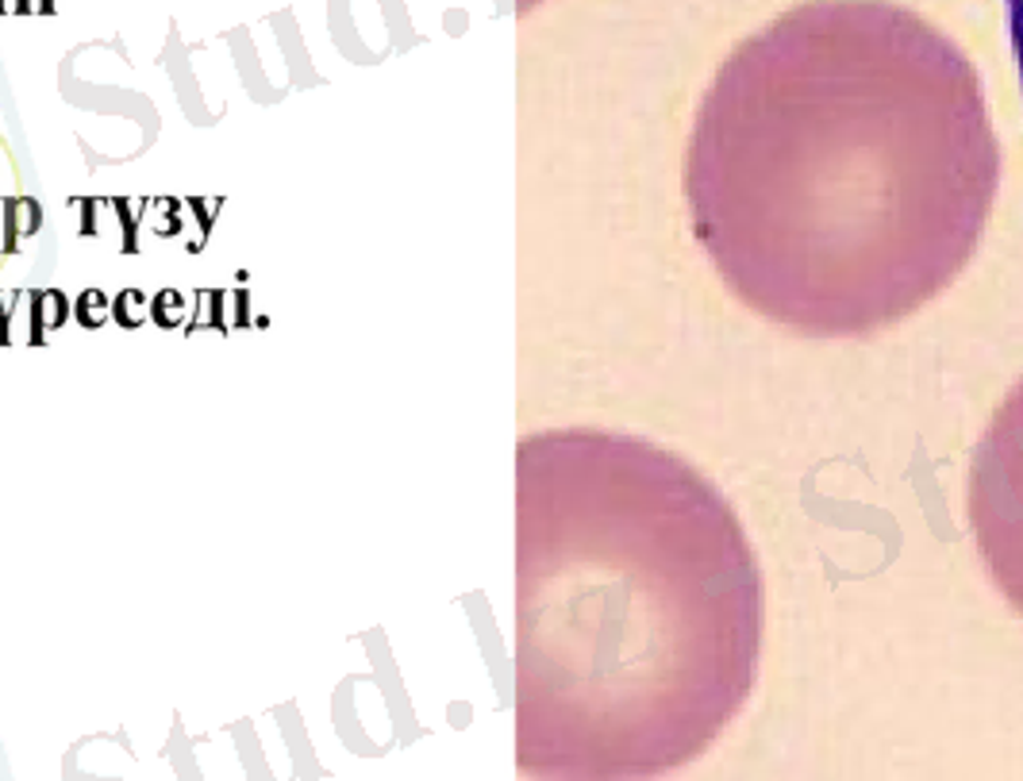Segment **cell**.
Returning a JSON list of instances; mask_svg holds the SVG:
<instances>
[{
	"mask_svg": "<svg viewBox=\"0 0 1023 781\" xmlns=\"http://www.w3.org/2000/svg\"><path fill=\"white\" fill-rule=\"evenodd\" d=\"M997 185L974 62L893 0H804L743 39L686 150L716 274L816 340L882 332L951 289Z\"/></svg>",
	"mask_w": 1023,
	"mask_h": 781,
	"instance_id": "cell-1",
	"label": "cell"
},
{
	"mask_svg": "<svg viewBox=\"0 0 1023 781\" xmlns=\"http://www.w3.org/2000/svg\"><path fill=\"white\" fill-rule=\"evenodd\" d=\"M524 762L662 778L747 704L762 574L727 497L635 435L562 432L520 450Z\"/></svg>",
	"mask_w": 1023,
	"mask_h": 781,
	"instance_id": "cell-2",
	"label": "cell"
},
{
	"mask_svg": "<svg viewBox=\"0 0 1023 781\" xmlns=\"http://www.w3.org/2000/svg\"><path fill=\"white\" fill-rule=\"evenodd\" d=\"M969 528L985 574L1023 616V378L1000 401L969 462Z\"/></svg>",
	"mask_w": 1023,
	"mask_h": 781,
	"instance_id": "cell-3",
	"label": "cell"
},
{
	"mask_svg": "<svg viewBox=\"0 0 1023 781\" xmlns=\"http://www.w3.org/2000/svg\"><path fill=\"white\" fill-rule=\"evenodd\" d=\"M1008 32H1012L1015 66H1020V81H1023V0H1008Z\"/></svg>",
	"mask_w": 1023,
	"mask_h": 781,
	"instance_id": "cell-4",
	"label": "cell"
}]
</instances>
